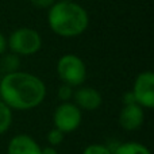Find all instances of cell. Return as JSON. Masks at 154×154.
Here are the masks:
<instances>
[{
  "instance_id": "e0dca14e",
  "label": "cell",
  "mask_w": 154,
  "mask_h": 154,
  "mask_svg": "<svg viewBox=\"0 0 154 154\" xmlns=\"http://www.w3.org/2000/svg\"><path fill=\"white\" fill-rule=\"evenodd\" d=\"M123 100V106H130V104H135V97H134V93L133 91H128V92H126L125 95H123L122 97Z\"/></svg>"
},
{
  "instance_id": "8fae6325",
  "label": "cell",
  "mask_w": 154,
  "mask_h": 154,
  "mask_svg": "<svg viewBox=\"0 0 154 154\" xmlns=\"http://www.w3.org/2000/svg\"><path fill=\"white\" fill-rule=\"evenodd\" d=\"M12 125V109L0 99V135L7 133Z\"/></svg>"
},
{
  "instance_id": "3957f363",
  "label": "cell",
  "mask_w": 154,
  "mask_h": 154,
  "mask_svg": "<svg viewBox=\"0 0 154 154\" xmlns=\"http://www.w3.org/2000/svg\"><path fill=\"white\" fill-rule=\"evenodd\" d=\"M7 48L16 56L29 57L37 54L42 48V37L34 29L20 27L10 34L7 39Z\"/></svg>"
},
{
  "instance_id": "5bb4252c",
  "label": "cell",
  "mask_w": 154,
  "mask_h": 154,
  "mask_svg": "<svg viewBox=\"0 0 154 154\" xmlns=\"http://www.w3.org/2000/svg\"><path fill=\"white\" fill-rule=\"evenodd\" d=\"M73 92H75L73 87H70V85L62 82V84L58 87L57 96H58V99L62 101V103H64V101H70L73 99Z\"/></svg>"
},
{
  "instance_id": "7a4b0ae2",
  "label": "cell",
  "mask_w": 154,
  "mask_h": 154,
  "mask_svg": "<svg viewBox=\"0 0 154 154\" xmlns=\"http://www.w3.org/2000/svg\"><path fill=\"white\" fill-rule=\"evenodd\" d=\"M50 30L62 38H76L89 26V15L82 5L72 0L56 2L48 12Z\"/></svg>"
},
{
  "instance_id": "d6986e66",
  "label": "cell",
  "mask_w": 154,
  "mask_h": 154,
  "mask_svg": "<svg viewBox=\"0 0 154 154\" xmlns=\"http://www.w3.org/2000/svg\"><path fill=\"white\" fill-rule=\"evenodd\" d=\"M42 154H58V153H57L56 147L48 146V147H43V149H42Z\"/></svg>"
},
{
  "instance_id": "ac0fdd59",
  "label": "cell",
  "mask_w": 154,
  "mask_h": 154,
  "mask_svg": "<svg viewBox=\"0 0 154 154\" xmlns=\"http://www.w3.org/2000/svg\"><path fill=\"white\" fill-rule=\"evenodd\" d=\"M7 49V38L3 35V32H0V56H3Z\"/></svg>"
},
{
  "instance_id": "9a60e30c",
  "label": "cell",
  "mask_w": 154,
  "mask_h": 154,
  "mask_svg": "<svg viewBox=\"0 0 154 154\" xmlns=\"http://www.w3.org/2000/svg\"><path fill=\"white\" fill-rule=\"evenodd\" d=\"M82 154H112V152L109 150L108 146H106V145L92 143V145H88V146L85 147Z\"/></svg>"
},
{
  "instance_id": "6da1fadb",
  "label": "cell",
  "mask_w": 154,
  "mask_h": 154,
  "mask_svg": "<svg viewBox=\"0 0 154 154\" xmlns=\"http://www.w3.org/2000/svg\"><path fill=\"white\" fill-rule=\"evenodd\" d=\"M46 97V85L38 76L16 70L0 80V99L11 109L27 111L38 107Z\"/></svg>"
},
{
  "instance_id": "ba28073f",
  "label": "cell",
  "mask_w": 154,
  "mask_h": 154,
  "mask_svg": "<svg viewBox=\"0 0 154 154\" xmlns=\"http://www.w3.org/2000/svg\"><path fill=\"white\" fill-rule=\"evenodd\" d=\"M145 120V112L139 104H130L123 106L122 111L119 114V125L126 131L138 130Z\"/></svg>"
},
{
  "instance_id": "9c48e42d",
  "label": "cell",
  "mask_w": 154,
  "mask_h": 154,
  "mask_svg": "<svg viewBox=\"0 0 154 154\" xmlns=\"http://www.w3.org/2000/svg\"><path fill=\"white\" fill-rule=\"evenodd\" d=\"M7 154H42V147L32 137L18 134L11 138L7 147Z\"/></svg>"
},
{
  "instance_id": "30bf717a",
  "label": "cell",
  "mask_w": 154,
  "mask_h": 154,
  "mask_svg": "<svg viewBox=\"0 0 154 154\" xmlns=\"http://www.w3.org/2000/svg\"><path fill=\"white\" fill-rule=\"evenodd\" d=\"M112 154H152L145 145L139 142H125L119 143L115 149H112Z\"/></svg>"
},
{
  "instance_id": "4fadbf2b",
  "label": "cell",
  "mask_w": 154,
  "mask_h": 154,
  "mask_svg": "<svg viewBox=\"0 0 154 154\" xmlns=\"http://www.w3.org/2000/svg\"><path fill=\"white\" fill-rule=\"evenodd\" d=\"M46 138H48V142H49V145H50V146L57 147V146H60V145L64 142L65 134L62 133L61 130H58V128L53 127V128H51V130L48 133Z\"/></svg>"
},
{
  "instance_id": "7c38bea8",
  "label": "cell",
  "mask_w": 154,
  "mask_h": 154,
  "mask_svg": "<svg viewBox=\"0 0 154 154\" xmlns=\"http://www.w3.org/2000/svg\"><path fill=\"white\" fill-rule=\"evenodd\" d=\"M0 65H2V70H4V75L16 72V70H19V66H20V58H19V56H16L14 53L4 54Z\"/></svg>"
},
{
  "instance_id": "8992f818",
  "label": "cell",
  "mask_w": 154,
  "mask_h": 154,
  "mask_svg": "<svg viewBox=\"0 0 154 154\" xmlns=\"http://www.w3.org/2000/svg\"><path fill=\"white\" fill-rule=\"evenodd\" d=\"M133 93L137 104L142 108L154 107V73L152 70H145L137 76L134 81Z\"/></svg>"
},
{
  "instance_id": "52a82bcc",
  "label": "cell",
  "mask_w": 154,
  "mask_h": 154,
  "mask_svg": "<svg viewBox=\"0 0 154 154\" xmlns=\"http://www.w3.org/2000/svg\"><path fill=\"white\" fill-rule=\"evenodd\" d=\"M73 103L80 109L95 111L103 103L101 93L93 87H79L73 92Z\"/></svg>"
},
{
  "instance_id": "5b68a950",
  "label": "cell",
  "mask_w": 154,
  "mask_h": 154,
  "mask_svg": "<svg viewBox=\"0 0 154 154\" xmlns=\"http://www.w3.org/2000/svg\"><path fill=\"white\" fill-rule=\"evenodd\" d=\"M81 109L72 101H64L56 108L53 114L54 127L61 130L64 134L73 133L81 125Z\"/></svg>"
},
{
  "instance_id": "2e32d148",
  "label": "cell",
  "mask_w": 154,
  "mask_h": 154,
  "mask_svg": "<svg viewBox=\"0 0 154 154\" xmlns=\"http://www.w3.org/2000/svg\"><path fill=\"white\" fill-rule=\"evenodd\" d=\"M56 2H57V0H30V3H31L34 7L41 8V10H46V8H50Z\"/></svg>"
},
{
  "instance_id": "277c9868",
  "label": "cell",
  "mask_w": 154,
  "mask_h": 154,
  "mask_svg": "<svg viewBox=\"0 0 154 154\" xmlns=\"http://www.w3.org/2000/svg\"><path fill=\"white\" fill-rule=\"evenodd\" d=\"M57 73L64 84L81 87L87 79V66L76 54H64L57 61Z\"/></svg>"
}]
</instances>
